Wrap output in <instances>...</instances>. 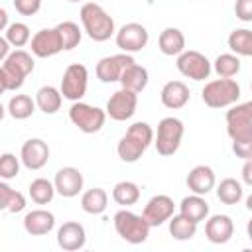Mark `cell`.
I'll return each instance as SVG.
<instances>
[{"instance_id":"obj_41","label":"cell","mask_w":252,"mask_h":252,"mask_svg":"<svg viewBox=\"0 0 252 252\" xmlns=\"http://www.w3.org/2000/svg\"><path fill=\"white\" fill-rule=\"evenodd\" d=\"M232 152L240 159H250L252 158V142H232Z\"/></svg>"},{"instance_id":"obj_38","label":"cell","mask_w":252,"mask_h":252,"mask_svg":"<svg viewBox=\"0 0 252 252\" xmlns=\"http://www.w3.org/2000/svg\"><path fill=\"white\" fill-rule=\"evenodd\" d=\"M12 2H14V8L22 16H33L41 8V0H12Z\"/></svg>"},{"instance_id":"obj_9","label":"cell","mask_w":252,"mask_h":252,"mask_svg":"<svg viewBox=\"0 0 252 252\" xmlns=\"http://www.w3.org/2000/svg\"><path fill=\"white\" fill-rule=\"evenodd\" d=\"M87 87H89V71L85 65L81 63H71L65 73H63V79H61V96L63 98H69V100H81L87 93Z\"/></svg>"},{"instance_id":"obj_22","label":"cell","mask_w":252,"mask_h":252,"mask_svg":"<svg viewBox=\"0 0 252 252\" xmlns=\"http://www.w3.org/2000/svg\"><path fill=\"white\" fill-rule=\"evenodd\" d=\"M55 226V217L53 213L45 211V209H35V211H30L26 217H24V228L28 234L32 236H43V234H49Z\"/></svg>"},{"instance_id":"obj_29","label":"cell","mask_w":252,"mask_h":252,"mask_svg":"<svg viewBox=\"0 0 252 252\" xmlns=\"http://www.w3.org/2000/svg\"><path fill=\"white\" fill-rule=\"evenodd\" d=\"M228 47L240 57H250L252 55V32L248 28L232 30L228 35Z\"/></svg>"},{"instance_id":"obj_21","label":"cell","mask_w":252,"mask_h":252,"mask_svg":"<svg viewBox=\"0 0 252 252\" xmlns=\"http://www.w3.org/2000/svg\"><path fill=\"white\" fill-rule=\"evenodd\" d=\"M185 183H187V187H189L191 193H195V195H207L215 187L217 177H215V171L209 165H195L187 173Z\"/></svg>"},{"instance_id":"obj_25","label":"cell","mask_w":252,"mask_h":252,"mask_svg":"<svg viewBox=\"0 0 252 252\" xmlns=\"http://www.w3.org/2000/svg\"><path fill=\"white\" fill-rule=\"evenodd\" d=\"M179 213L183 217H187L189 220H193V222L199 224L209 215V203L203 199V195H195L193 193L189 197H183V201L179 205Z\"/></svg>"},{"instance_id":"obj_48","label":"cell","mask_w":252,"mask_h":252,"mask_svg":"<svg viewBox=\"0 0 252 252\" xmlns=\"http://www.w3.org/2000/svg\"><path fill=\"white\" fill-rule=\"evenodd\" d=\"M69 2H81V0H69Z\"/></svg>"},{"instance_id":"obj_45","label":"cell","mask_w":252,"mask_h":252,"mask_svg":"<svg viewBox=\"0 0 252 252\" xmlns=\"http://www.w3.org/2000/svg\"><path fill=\"white\" fill-rule=\"evenodd\" d=\"M6 28H8V12L0 8V32H4Z\"/></svg>"},{"instance_id":"obj_37","label":"cell","mask_w":252,"mask_h":252,"mask_svg":"<svg viewBox=\"0 0 252 252\" xmlns=\"http://www.w3.org/2000/svg\"><path fill=\"white\" fill-rule=\"evenodd\" d=\"M20 173V159L6 152L0 156V179H14Z\"/></svg>"},{"instance_id":"obj_47","label":"cell","mask_w":252,"mask_h":252,"mask_svg":"<svg viewBox=\"0 0 252 252\" xmlns=\"http://www.w3.org/2000/svg\"><path fill=\"white\" fill-rule=\"evenodd\" d=\"M4 114H6V108L2 106V102H0V122H2V118H4Z\"/></svg>"},{"instance_id":"obj_12","label":"cell","mask_w":252,"mask_h":252,"mask_svg":"<svg viewBox=\"0 0 252 252\" xmlns=\"http://www.w3.org/2000/svg\"><path fill=\"white\" fill-rule=\"evenodd\" d=\"M148 39H150L148 30H146L142 24H138V22L124 24V26L116 32V45H118L124 53L142 51V49L148 45Z\"/></svg>"},{"instance_id":"obj_44","label":"cell","mask_w":252,"mask_h":252,"mask_svg":"<svg viewBox=\"0 0 252 252\" xmlns=\"http://www.w3.org/2000/svg\"><path fill=\"white\" fill-rule=\"evenodd\" d=\"M8 53H10V43L6 41V37L0 35V61H4L8 57Z\"/></svg>"},{"instance_id":"obj_39","label":"cell","mask_w":252,"mask_h":252,"mask_svg":"<svg viewBox=\"0 0 252 252\" xmlns=\"http://www.w3.org/2000/svg\"><path fill=\"white\" fill-rule=\"evenodd\" d=\"M234 14L240 22H252V0H236Z\"/></svg>"},{"instance_id":"obj_43","label":"cell","mask_w":252,"mask_h":252,"mask_svg":"<svg viewBox=\"0 0 252 252\" xmlns=\"http://www.w3.org/2000/svg\"><path fill=\"white\" fill-rule=\"evenodd\" d=\"M242 179L246 185H252V159H244L242 165Z\"/></svg>"},{"instance_id":"obj_27","label":"cell","mask_w":252,"mask_h":252,"mask_svg":"<svg viewBox=\"0 0 252 252\" xmlns=\"http://www.w3.org/2000/svg\"><path fill=\"white\" fill-rule=\"evenodd\" d=\"M108 205V195L100 187H93L83 193L81 197V209L89 215H102Z\"/></svg>"},{"instance_id":"obj_42","label":"cell","mask_w":252,"mask_h":252,"mask_svg":"<svg viewBox=\"0 0 252 252\" xmlns=\"http://www.w3.org/2000/svg\"><path fill=\"white\" fill-rule=\"evenodd\" d=\"M24 209H26V197H24L20 191H16L14 197H12V203H10V207H8V213H20V211H24Z\"/></svg>"},{"instance_id":"obj_16","label":"cell","mask_w":252,"mask_h":252,"mask_svg":"<svg viewBox=\"0 0 252 252\" xmlns=\"http://www.w3.org/2000/svg\"><path fill=\"white\" fill-rule=\"evenodd\" d=\"M20 159L32 171L41 169L47 163V159H49V146H47V142H43L41 138H30L28 142H24V146L20 150Z\"/></svg>"},{"instance_id":"obj_8","label":"cell","mask_w":252,"mask_h":252,"mask_svg":"<svg viewBox=\"0 0 252 252\" xmlns=\"http://www.w3.org/2000/svg\"><path fill=\"white\" fill-rule=\"evenodd\" d=\"M69 120L85 134H94L98 132L102 126H104V120H106V112L98 106H93V104H87V102H81V100H75L69 108Z\"/></svg>"},{"instance_id":"obj_35","label":"cell","mask_w":252,"mask_h":252,"mask_svg":"<svg viewBox=\"0 0 252 252\" xmlns=\"http://www.w3.org/2000/svg\"><path fill=\"white\" fill-rule=\"evenodd\" d=\"M215 71H217L219 77H224V79H230V77L238 75V71H240L238 55H234V53H220L215 59Z\"/></svg>"},{"instance_id":"obj_30","label":"cell","mask_w":252,"mask_h":252,"mask_svg":"<svg viewBox=\"0 0 252 252\" xmlns=\"http://www.w3.org/2000/svg\"><path fill=\"white\" fill-rule=\"evenodd\" d=\"M195 232H197V222L189 220L181 213L169 217V234L175 240H191L195 236Z\"/></svg>"},{"instance_id":"obj_2","label":"cell","mask_w":252,"mask_h":252,"mask_svg":"<svg viewBox=\"0 0 252 252\" xmlns=\"http://www.w3.org/2000/svg\"><path fill=\"white\" fill-rule=\"evenodd\" d=\"M81 24H83V30L87 32V35L93 41H106L116 32L112 16L102 6L94 4V2L83 4V8H81Z\"/></svg>"},{"instance_id":"obj_28","label":"cell","mask_w":252,"mask_h":252,"mask_svg":"<svg viewBox=\"0 0 252 252\" xmlns=\"http://www.w3.org/2000/svg\"><path fill=\"white\" fill-rule=\"evenodd\" d=\"M217 197L222 205H238L240 199L244 197V189H242V183L232 179V177H226L219 183L217 187Z\"/></svg>"},{"instance_id":"obj_33","label":"cell","mask_w":252,"mask_h":252,"mask_svg":"<svg viewBox=\"0 0 252 252\" xmlns=\"http://www.w3.org/2000/svg\"><path fill=\"white\" fill-rule=\"evenodd\" d=\"M112 199L122 207L136 205L140 199V187L134 181H120L112 189Z\"/></svg>"},{"instance_id":"obj_7","label":"cell","mask_w":252,"mask_h":252,"mask_svg":"<svg viewBox=\"0 0 252 252\" xmlns=\"http://www.w3.org/2000/svg\"><path fill=\"white\" fill-rule=\"evenodd\" d=\"M226 134L232 142H252V102H242L226 110Z\"/></svg>"},{"instance_id":"obj_15","label":"cell","mask_w":252,"mask_h":252,"mask_svg":"<svg viewBox=\"0 0 252 252\" xmlns=\"http://www.w3.org/2000/svg\"><path fill=\"white\" fill-rule=\"evenodd\" d=\"M173 211H175V203H173L171 197H167V195H154L146 203L142 217L146 219V222L150 226H159L165 220H169V217L173 215Z\"/></svg>"},{"instance_id":"obj_23","label":"cell","mask_w":252,"mask_h":252,"mask_svg":"<svg viewBox=\"0 0 252 252\" xmlns=\"http://www.w3.org/2000/svg\"><path fill=\"white\" fill-rule=\"evenodd\" d=\"M148 79H150L148 69L142 67V65H138V63H132V65H128V67L122 71L118 83L122 85V89L132 91V93L138 94V93H142V91L148 87Z\"/></svg>"},{"instance_id":"obj_6","label":"cell","mask_w":252,"mask_h":252,"mask_svg":"<svg viewBox=\"0 0 252 252\" xmlns=\"http://www.w3.org/2000/svg\"><path fill=\"white\" fill-rule=\"evenodd\" d=\"M183 122L175 116H165L159 120L158 124V134L154 136V144H156V150L159 156L167 158V156H173L179 146H181V138H183Z\"/></svg>"},{"instance_id":"obj_26","label":"cell","mask_w":252,"mask_h":252,"mask_svg":"<svg viewBox=\"0 0 252 252\" xmlns=\"http://www.w3.org/2000/svg\"><path fill=\"white\" fill-rule=\"evenodd\" d=\"M61 102H63L61 91L51 85H45L35 93V106L45 114H55L61 108Z\"/></svg>"},{"instance_id":"obj_36","label":"cell","mask_w":252,"mask_h":252,"mask_svg":"<svg viewBox=\"0 0 252 252\" xmlns=\"http://www.w3.org/2000/svg\"><path fill=\"white\" fill-rule=\"evenodd\" d=\"M30 39H32V33H30L28 24H24V22L8 24V28H6V41L12 47H24Z\"/></svg>"},{"instance_id":"obj_17","label":"cell","mask_w":252,"mask_h":252,"mask_svg":"<svg viewBox=\"0 0 252 252\" xmlns=\"http://www.w3.org/2000/svg\"><path fill=\"white\" fill-rule=\"evenodd\" d=\"M53 187H55V193H59L65 199L77 197L81 193V189H83V173L77 167H73V165L61 167L55 173Z\"/></svg>"},{"instance_id":"obj_18","label":"cell","mask_w":252,"mask_h":252,"mask_svg":"<svg viewBox=\"0 0 252 252\" xmlns=\"http://www.w3.org/2000/svg\"><path fill=\"white\" fill-rule=\"evenodd\" d=\"M87 242V232H85V226L81 222H75V220H69V222H63L57 230V244L59 248L67 250V252H75V250H81Z\"/></svg>"},{"instance_id":"obj_3","label":"cell","mask_w":252,"mask_h":252,"mask_svg":"<svg viewBox=\"0 0 252 252\" xmlns=\"http://www.w3.org/2000/svg\"><path fill=\"white\" fill-rule=\"evenodd\" d=\"M201 98L209 108H226L238 102L240 98V85L230 77V79H215L209 81L203 91H201Z\"/></svg>"},{"instance_id":"obj_19","label":"cell","mask_w":252,"mask_h":252,"mask_svg":"<svg viewBox=\"0 0 252 252\" xmlns=\"http://www.w3.org/2000/svg\"><path fill=\"white\" fill-rule=\"evenodd\" d=\"M234 234V222L228 215H213L205 222V236L213 244H224Z\"/></svg>"},{"instance_id":"obj_11","label":"cell","mask_w":252,"mask_h":252,"mask_svg":"<svg viewBox=\"0 0 252 252\" xmlns=\"http://www.w3.org/2000/svg\"><path fill=\"white\" fill-rule=\"evenodd\" d=\"M136 106H138V94L132 93V91H126V89H118L116 93L110 94L104 112L112 120L124 122V120H128V118L134 116Z\"/></svg>"},{"instance_id":"obj_14","label":"cell","mask_w":252,"mask_h":252,"mask_svg":"<svg viewBox=\"0 0 252 252\" xmlns=\"http://www.w3.org/2000/svg\"><path fill=\"white\" fill-rule=\"evenodd\" d=\"M30 47H32V53L39 59H45V57H53L57 55L59 51H63V45H61V37L57 33L55 28H47V30H39L32 39H30Z\"/></svg>"},{"instance_id":"obj_31","label":"cell","mask_w":252,"mask_h":252,"mask_svg":"<svg viewBox=\"0 0 252 252\" xmlns=\"http://www.w3.org/2000/svg\"><path fill=\"white\" fill-rule=\"evenodd\" d=\"M28 193H30V197H32V201H33L35 205H47V203L53 201L55 187H53V183H51L49 179L37 177V179H33V181L30 183Z\"/></svg>"},{"instance_id":"obj_13","label":"cell","mask_w":252,"mask_h":252,"mask_svg":"<svg viewBox=\"0 0 252 252\" xmlns=\"http://www.w3.org/2000/svg\"><path fill=\"white\" fill-rule=\"evenodd\" d=\"M136 63L134 57L130 53H116V55H108V57H102L98 63H96V77L102 81V83H116L122 75V71Z\"/></svg>"},{"instance_id":"obj_24","label":"cell","mask_w":252,"mask_h":252,"mask_svg":"<svg viewBox=\"0 0 252 252\" xmlns=\"http://www.w3.org/2000/svg\"><path fill=\"white\" fill-rule=\"evenodd\" d=\"M158 47L163 55H179L185 49V35L177 28H165L158 37Z\"/></svg>"},{"instance_id":"obj_10","label":"cell","mask_w":252,"mask_h":252,"mask_svg":"<svg viewBox=\"0 0 252 252\" xmlns=\"http://www.w3.org/2000/svg\"><path fill=\"white\" fill-rule=\"evenodd\" d=\"M175 65H177V71L191 81H205L211 75V61L195 49H183L177 55Z\"/></svg>"},{"instance_id":"obj_5","label":"cell","mask_w":252,"mask_h":252,"mask_svg":"<svg viewBox=\"0 0 252 252\" xmlns=\"http://www.w3.org/2000/svg\"><path fill=\"white\" fill-rule=\"evenodd\" d=\"M33 59L28 51L24 49H16V51H10L8 57L4 59V65H2V71H4V77H6V87L8 91H18L22 89L26 77L33 71Z\"/></svg>"},{"instance_id":"obj_46","label":"cell","mask_w":252,"mask_h":252,"mask_svg":"<svg viewBox=\"0 0 252 252\" xmlns=\"http://www.w3.org/2000/svg\"><path fill=\"white\" fill-rule=\"evenodd\" d=\"M8 91V87H6V77H4V71H2V67H0V94H4Z\"/></svg>"},{"instance_id":"obj_34","label":"cell","mask_w":252,"mask_h":252,"mask_svg":"<svg viewBox=\"0 0 252 252\" xmlns=\"http://www.w3.org/2000/svg\"><path fill=\"white\" fill-rule=\"evenodd\" d=\"M59 37H61V45L63 51H71L81 43V30L75 22H61L55 26Z\"/></svg>"},{"instance_id":"obj_20","label":"cell","mask_w":252,"mask_h":252,"mask_svg":"<svg viewBox=\"0 0 252 252\" xmlns=\"http://www.w3.org/2000/svg\"><path fill=\"white\" fill-rule=\"evenodd\" d=\"M189 87L183 83V81H169L163 85L161 93H159V98H161V104L165 108H171V110H177V108H183L187 102H189Z\"/></svg>"},{"instance_id":"obj_40","label":"cell","mask_w":252,"mask_h":252,"mask_svg":"<svg viewBox=\"0 0 252 252\" xmlns=\"http://www.w3.org/2000/svg\"><path fill=\"white\" fill-rule=\"evenodd\" d=\"M16 189H12L6 181L0 179V211H8L10 203H12V197H14Z\"/></svg>"},{"instance_id":"obj_32","label":"cell","mask_w":252,"mask_h":252,"mask_svg":"<svg viewBox=\"0 0 252 252\" xmlns=\"http://www.w3.org/2000/svg\"><path fill=\"white\" fill-rule=\"evenodd\" d=\"M33 110H35V100H32V96L28 94H16L8 102V114L14 120H26L33 114Z\"/></svg>"},{"instance_id":"obj_4","label":"cell","mask_w":252,"mask_h":252,"mask_svg":"<svg viewBox=\"0 0 252 252\" xmlns=\"http://www.w3.org/2000/svg\"><path fill=\"white\" fill-rule=\"evenodd\" d=\"M150 224L146 222V219L142 215H136L132 211H118L114 215V230L118 232V236L130 244H142L148 240L150 236Z\"/></svg>"},{"instance_id":"obj_1","label":"cell","mask_w":252,"mask_h":252,"mask_svg":"<svg viewBox=\"0 0 252 252\" xmlns=\"http://www.w3.org/2000/svg\"><path fill=\"white\" fill-rule=\"evenodd\" d=\"M152 142H154L152 126L148 122H134L132 126H128L126 134L120 138L116 146L118 158L126 163H134L144 156V152L148 150Z\"/></svg>"}]
</instances>
